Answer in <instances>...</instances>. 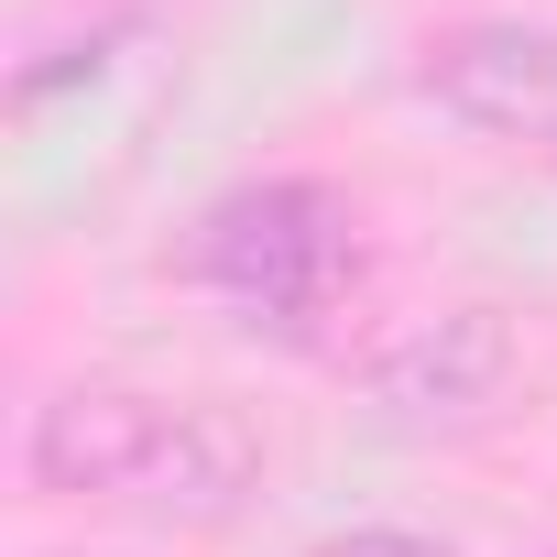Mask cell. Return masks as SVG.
I'll list each match as a JSON object with an SVG mask.
<instances>
[{
	"label": "cell",
	"mask_w": 557,
	"mask_h": 557,
	"mask_svg": "<svg viewBox=\"0 0 557 557\" xmlns=\"http://www.w3.org/2000/svg\"><path fill=\"white\" fill-rule=\"evenodd\" d=\"M23 459H34L45 492L143 503V513H186V524H219L251 492V437L230 416H197V405H164V394H132V383L55 394L34 416Z\"/></svg>",
	"instance_id": "cell-1"
},
{
	"label": "cell",
	"mask_w": 557,
	"mask_h": 557,
	"mask_svg": "<svg viewBox=\"0 0 557 557\" xmlns=\"http://www.w3.org/2000/svg\"><path fill=\"white\" fill-rule=\"evenodd\" d=\"M350 208L329 197V186H307V175H262V186H230L208 219H197V240H186V273L219 296V307H240L251 329H318L329 307H339V285H350Z\"/></svg>",
	"instance_id": "cell-2"
},
{
	"label": "cell",
	"mask_w": 557,
	"mask_h": 557,
	"mask_svg": "<svg viewBox=\"0 0 557 557\" xmlns=\"http://www.w3.org/2000/svg\"><path fill=\"white\" fill-rule=\"evenodd\" d=\"M426 99L470 132H557V34L546 23H459L426 45Z\"/></svg>",
	"instance_id": "cell-3"
},
{
	"label": "cell",
	"mask_w": 557,
	"mask_h": 557,
	"mask_svg": "<svg viewBox=\"0 0 557 557\" xmlns=\"http://www.w3.org/2000/svg\"><path fill=\"white\" fill-rule=\"evenodd\" d=\"M503 372H513V329H503L492 307H459V318L416 329V339L372 372V405H383L394 426H459V416H481V405L503 394Z\"/></svg>",
	"instance_id": "cell-4"
},
{
	"label": "cell",
	"mask_w": 557,
	"mask_h": 557,
	"mask_svg": "<svg viewBox=\"0 0 557 557\" xmlns=\"http://www.w3.org/2000/svg\"><path fill=\"white\" fill-rule=\"evenodd\" d=\"M318 557H448L437 535H405V524H361V535H329Z\"/></svg>",
	"instance_id": "cell-5"
}]
</instances>
